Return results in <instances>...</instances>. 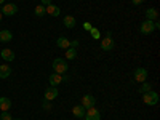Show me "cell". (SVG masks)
<instances>
[{
	"label": "cell",
	"instance_id": "obj_29",
	"mask_svg": "<svg viewBox=\"0 0 160 120\" xmlns=\"http://www.w3.org/2000/svg\"><path fill=\"white\" fill-rule=\"evenodd\" d=\"M142 2H144V0H131V3H133V5H141Z\"/></svg>",
	"mask_w": 160,
	"mask_h": 120
},
{
	"label": "cell",
	"instance_id": "obj_13",
	"mask_svg": "<svg viewBox=\"0 0 160 120\" xmlns=\"http://www.w3.org/2000/svg\"><path fill=\"white\" fill-rule=\"evenodd\" d=\"M85 112H87V109L83 108L82 104L74 106V108H72V114H74V117H77V118H83V117H85Z\"/></svg>",
	"mask_w": 160,
	"mask_h": 120
},
{
	"label": "cell",
	"instance_id": "obj_4",
	"mask_svg": "<svg viewBox=\"0 0 160 120\" xmlns=\"http://www.w3.org/2000/svg\"><path fill=\"white\" fill-rule=\"evenodd\" d=\"M154 31H155L154 21H149V19H146V21H142V22H141V26H139V32H141L142 35H151V34H152Z\"/></svg>",
	"mask_w": 160,
	"mask_h": 120
},
{
	"label": "cell",
	"instance_id": "obj_23",
	"mask_svg": "<svg viewBox=\"0 0 160 120\" xmlns=\"http://www.w3.org/2000/svg\"><path fill=\"white\" fill-rule=\"evenodd\" d=\"M90 35L95 38V40H99V35H101V32H99V29L98 28H91V31H90Z\"/></svg>",
	"mask_w": 160,
	"mask_h": 120
},
{
	"label": "cell",
	"instance_id": "obj_25",
	"mask_svg": "<svg viewBox=\"0 0 160 120\" xmlns=\"http://www.w3.org/2000/svg\"><path fill=\"white\" fill-rule=\"evenodd\" d=\"M42 108L45 109V111H51V104H50V101H43V104H42Z\"/></svg>",
	"mask_w": 160,
	"mask_h": 120
},
{
	"label": "cell",
	"instance_id": "obj_10",
	"mask_svg": "<svg viewBox=\"0 0 160 120\" xmlns=\"http://www.w3.org/2000/svg\"><path fill=\"white\" fill-rule=\"evenodd\" d=\"M45 13H48V15H50V16H53V18H58V16L61 15V8H59L58 5L50 3L48 7H45Z\"/></svg>",
	"mask_w": 160,
	"mask_h": 120
},
{
	"label": "cell",
	"instance_id": "obj_6",
	"mask_svg": "<svg viewBox=\"0 0 160 120\" xmlns=\"http://www.w3.org/2000/svg\"><path fill=\"white\" fill-rule=\"evenodd\" d=\"M148 69H144V68H138L136 71H135V80L138 83H142V82H146L148 80Z\"/></svg>",
	"mask_w": 160,
	"mask_h": 120
},
{
	"label": "cell",
	"instance_id": "obj_21",
	"mask_svg": "<svg viewBox=\"0 0 160 120\" xmlns=\"http://www.w3.org/2000/svg\"><path fill=\"white\" fill-rule=\"evenodd\" d=\"M34 13H35V16L37 18H42V16H45L47 13H45V7L43 5H37L35 7V10H34Z\"/></svg>",
	"mask_w": 160,
	"mask_h": 120
},
{
	"label": "cell",
	"instance_id": "obj_32",
	"mask_svg": "<svg viewBox=\"0 0 160 120\" xmlns=\"http://www.w3.org/2000/svg\"><path fill=\"white\" fill-rule=\"evenodd\" d=\"M16 120H21V118H16Z\"/></svg>",
	"mask_w": 160,
	"mask_h": 120
},
{
	"label": "cell",
	"instance_id": "obj_15",
	"mask_svg": "<svg viewBox=\"0 0 160 120\" xmlns=\"http://www.w3.org/2000/svg\"><path fill=\"white\" fill-rule=\"evenodd\" d=\"M0 56H2L3 61H13L15 59V51L10 50V48H3L2 53H0Z\"/></svg>",
	"mask_w": 160,
	"mask_h": 120
},
{
	"label": "cell",
	"instance_id": "obj_9",
	"mask_svg": "<svg viewBox=\"0 0 160 120\" xmlns=\"http://www.w3.org/2000/svg\"><path fill=\"white\" fill-rule=\"evenodd\" d=\"M95 104H96V99L93 95H85L82 98V106L85 109H90V108H95Z\"/></svg>",
	"mask_w": 160,
	"mask_h": 120
},
{
	"label": "cell",
	"instance_id": "obj_8",
	"mask_svg": "<svg viewBox=\"0 0 160 120\" xmlns=\"http://www.w3.org/2000/svg\"><path fill=\"white\" fill-rule=\"evenodd\" d=\"M58 88L56 87H48L47 90H45V95H43V98L47 99V101H53V99H56L58 98Z\"/></svg>",
	"mask_w": 160,
	"mask_h": 120
},
{
	"label": "cell",
	"instance_id": "obj_26",
	"mask_svg": "<svg viewBox=\"0 0 160 120\" xmlns=\"http://www.w3.org/2000/svg\"><path fill=\"white\" fill-rule=\"evenodd\" d=\"M91 28H93L91 22H83V29H85V31H88V32H90V31H91Z\"/></svg>",
	"mask_w": 160,
	"mask_h": 120
},
{
	"label": "cell",
	"instance_id": "obj_1",
	"mask_svg": "<svg viewBox=\"0 0 160 120\" xmlns=\"http://www.w3.org/2000/svg\"><path fill=\"white\" fill-rule=\"evenodd\" d=\"M68 69H69V64H68V61L66 59H62V58H56L55 61H53V71H55L56 74H66L68 72Z\"/></svg>",
	"mask_w": 160,
	"mask_h": 120
},
{
	"label": "cell",
	"instance_id": "obj_22",
	"mask_svg": "<svg viewBox=\"0 0 160 120\" xmlns=\"http://www.w3.org/2000/svg\"><path fill=\"white\" fill-rule=\"evenodd\" d=\"M151 90H152V85L148 83V82H142V85L139 87V93H141V95H144V93H148Z\"/></svg>",
	"mask_w": 160,
	"mask_h": 120
},
{
	"label": "cell",
	"instance_id": "obj_7",
	"mask_svg": "<svg viewBox=\"0 0 160 120\" xmlns=\"http://www.w3.org/2000/svg\"><path fill=\"white\" fill-rule=\"evenodd\" d=\"M83 118L85 120H101V112L96 108H90V109H87Z\"/></svg>",
	"mask_w": 160,
	"mask_h": 120
},
{
	"label": "cell",
	"instance_id": "obj_17",
	"mask_svg": "<svg viewBox=\"0 0 160 120\" xmlns=\"http://www.w3.org/2000/svg\"><path fill=\"white\" fill-rule=\"evenodd\" d=\"M10 75H11L10 64H2L0 66V78H8Z\"/></svg>",
	"mask_w": 160,
	"mask_h": 120
},
{
	"label": "cell",
	"instance_id": "obj_18",
	"mask_svg": "<svg viewBox=\"0 0 160 120\" xmlns=\"http://www.w3.org/2000/svg\"><path fill=\"white\" fill-rule=\"evenodd\" d=\"M56 45H58L59 48L68 50V48H71V40H69V38H66V37H59V38L56 40Z\"/></svg>",
	"mask_w": 160,
	"mask_h": 120
},
{
	"label": "cell",
	"instance_id": "obj_11",
	"mask_svg": "<svg viewBox=\"0 0 160 120\" xmlns=\"http://www.w3.org/2000/svg\"><path fill=\"white\" fill-rule=\"evenodd\" d=\"M61 82H62V75L61 74H51L50 77H48V83H50V87H58V85H61Z\"/></svg>",
	"mask_w": 160,
	"mask_h": 120
},
{
	"label": "cell",
	"instance_id": "obj_16",
	"mask_svg": "<svg viewBox=\"0 0 160 120\" xmlns=\"http://www.w3.org/2000/svg\"><path fill=\"white\" fill-rule=\"evenodd\" d=\"M62 22H64V26H66V28H68V29H74L75 28V18L72 16V15H66L64 16V19H62Z\"/></svg>",
	"mask_w": 160,
	"mask_h": 120
},
{
	"label": "cell",
	"instance_id": "obj_31",
	"mask_svg": "<svg viewBox=\"0 0 160 120\" xmlns=\"http://www.w3.org/2000/svg\"><path fill=\"white\" fill-rule=\"evenodd\" d=\"M5 3V0H0V5H3Z\"/></svg>",
	"mask_w": 160,
	"mask_h": 120
},
{
	"label": "cell",
	"instance_id": "obj_3",
	"mask_svg": "<svg viewBox=\"0 0 160 120\" xmlns=\"http://www.w3.org/2000/svg\"><path fill=\"white\" fill-rule=\"evenodd\" d=\"M142 101H144L146 106H155L158 102V95L154 90H151V91H148V93L142 95Z\"/></svg>",
	"mask_w": 160,
	"mask_h": 120
},
{
	"label": "cell",
	"instance_id": "obj_19",
	"mask_svg": "<svg viewBox=\"0 0 160 120\" xmlns=\"http://www.w3.org/2000/svg\"><path fill=\"white\" fill-rule=\"evenodd\" d=\"M11 38H13V34L10 31H7V29L0 31V42L7 43V42H11Z\"/></svg>",
	"mask_w": 160,
	"mask_h": 120
},
{
	"label": "cell",
	"instance_id": "obj_12",
	"mask_svg": "<svg viewBox=\"0 0 160 120\" xmlns=\"http://www.w3.org/2000/svg\"><path fill=\"white\" fill-rule=\"evenodd\" d=\"M11 109V99L7 98V96H2L0 98V111L2 112H8Z\"/></svg>",
	"mask_w": 160,
	"mask_h": 120
},
{
	"label": "cell",
	"instance_id": "obj_24",
	"mask_svg": "<svg viewBox=\"0 0 160 120\" xmlns=\"http://www.w3.org/2000/svg\"><path fill=\"white\" fill-rule=\"evenodd\" d=\"M0 120H13V117H11L10 112H2V115H0Z\"/></svg>",
	"mask_w": 160,
	"mask_h": 120
},
{
	"label": "cell",
	"instance_id": "obj_20",
	"mask_svg": "<svg viewBox=\"0 0 160 120\" xmlns=\"http://www.w3.org/2000/svg\"><path fill=\"white\" fill-rule=\"evenodd\" d=\"M75 58H77V50L75 48H68V50H66V59L74 61Z\"/></svg>",
	"mask_w": 160,
	"mask_h": 120
},
{
	"label": "cell",
	"instance_id": "obj_30",
	"mask_svg": "<svg viewBox=\"0 0 160 120\" xmlns=\"http://www.w3.org/2000/svg\"><path fill=\"white\" fill-rule=\"evenodd\" d=\"M2 18H3V15H2V13H0V22H2Z\"/></svg>",
	"mask_w": 160,
	"mask_h": 120
},
{
	"label": "cell",
	"instance_id": "obj_5",
	"mask_svg": "<svg viewBox=\"0 0 160 120\" xmlns=\"http://www.w3.org/2000/svg\"><path fill=\"white\" fill-rule=\"evenodd\" d=\"M0 13H2L3 16H15L18 13V5L16 3H3Z\"/></svg>",
	"mask_w": 160,
	"mask_h": 120
},
{
	"label": "cell",
	"instance_id": "obj_14",
	"mask_svg": "<svg viewBox=\"0 0 160 120\" xmlns=\"http://www.w3.org/2000/svg\"><path fill=\"white\" fill-rule=\"evenodd\" d=\"M146 19H149V21H157V19H158V11H157V8L151 7V8L146 10Z\"/></svg>",
	"mask_w": 160,
	"mask_h": 120
},
{
	"label": "cell",
	"instance_id": "obj_28",
	"mask_svg": "<svg viewBox=\"0 0 160 120\" xmlns=\"http://www.w3.org/2000/svg\"><path fill=\"white\" fill-rule=\"evenodd\" d=\"M78 47V40H72L71 42V48H77Z\"/></svg>",
	"mask_w": 160,
	"mask_h": 120
},
{
	"label": "cell",
	"instance_id": "obj_27",
	"mask_svg": "<svg viewBox=\"0 0 160 120\" xmlns=\"http://www.w3.org/2000/svg\"><path fill=\"white\" fill-rule=\"evenodd\" d=\"M40 2H42L40 5H43V7H48V5L51 3V0H40Z\"/></svg>",
	"mask_w": 160,
	"mask_h": 120
},
{
	"label": "cell",
	"instance_id": "obj_2",
	"mask_svg": "<svg viewBox=\"0 0 160 120\" xmlns=\"http://www.w3.org/2000/svg\"><path fill=\"white\" fill-rule=\"evenodd\" d=\"M115 47V42H114V38H112V32L109 31L108 34H106V37L101 38V48L104 51H112Z\"/></svg>",
	"mask_w": 160,
	"mask_h": 120
}]
</instances>
